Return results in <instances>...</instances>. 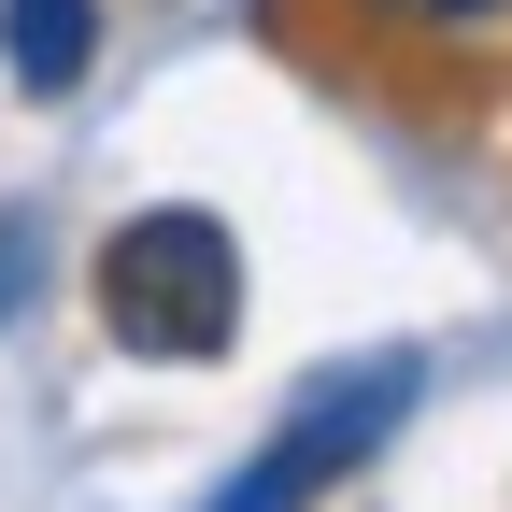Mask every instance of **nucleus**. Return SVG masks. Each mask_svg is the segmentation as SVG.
<instances>
[{"mask_svg": "<svg viewBox=\"0 0 512 512\" xmlns=\"http://www.w3.org/2000/svg\"><path fill=\"white\" fill-rule=\"evenodd\" d=\"M100 57V0H0V72L29 100H72Z\"/></svg>", "mask_w": 512, "mask_h": 512, "instance_id": "nucleus-3", "label": "nucleus"}, {"mask_svg": "<svg viewBox=\"0 0 512 512\" xmlns=\"http://www.w3.org/2000/svg\"><path fill=\"white\" fill-rule=\"evenodd\" d=\"M413 399H427V370H413V356H356V370H328V384H299L285 427L256 441V456H242L200 512H313L342 470H370V441H399V427H413Z\"/></svg>", "mask_w": 512, "mask_h": 512, "instance_id": "nucleus-2", "label": "nucleus"}, {"mask_svg": "<svg viewBox=\"0 0 512 512\" xmlns=\"http://www.w3.org/2000/svg\"><path fill=\"white\" fill-rule=\"evenodd\" d=\"M370 15H413V29H498L512 0H370Z\"/></svg>", "mask_w": 512, "mask_h": 512, "instance_id": "nucleus-4", "label": "nucleus"}, {"mask_svg": "<svg viewBox=\"0 0 512 512\" xmlns=\"http://www.w3.org/2000/svg\"><path fill=\"white\" fill-rule=\"evenodd\" d=\"M100 328L128 356H228L242 328V242L200 200H157L100 242Z\"/></svg>", "mask_w": 512, "mask_h": 512, "instance_id": "nucleus-1", "label": "nucleus"}, {"mask_svg": "<svg viewBox=\"0 0 512 512\" xmlns=\"http://www.w3.org/2000/svg\"><path fill=\"white\" fill-rule=\"evenodd\" d=\"M29 271H43V242H29V228H0V313L29 299Z\"/></svg>", "mask_w": 512, "mask_h": 512, "instance_id": "nucleus-5", "label": "nucleus"}]
</instances>
